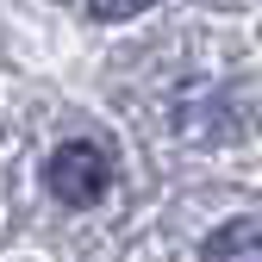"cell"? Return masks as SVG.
<instances>
[{
    "label": "cell",
    "mask_w": 262,
    "mask_h": 262,
    "mask_svg": "<svg viewBox=\"0 0 262 262\" xmlns=\"http://www.w3.org/2000/svg\"><path fill=\"white\" fill-rule=\"evenodd\" d=\"M200 262H262V225L256 219H225L206 231Z\"/></svg>",
    "instance_id": "2"
},
{
    "label": "cell",
    "mask_w": 262,
    "mask_h": 262,
    "mask_svg": "<svg viewBox=\"0 0 262 262\" xmlns=\"http://www.w3.org/2000/svg\"><path fill=\"white\" fill-rule=\"evenodd\" d=\"M44 187L56 193L62 206H94L100 193L113 187V156L100 144H62L44 162Z\"/></svg>",
    "instance_id": "1"
},
{
    "label": "cell",
    "mask_w": 262,
    "mask_h": 262,
    "mask_svg": "<svg viewBox=\"0 0 262 262\" xmlns=\"http://www.w3.org/2000/svg\"><path fill=\"white\" fill-rule=\"evenodd\" d=\"M144 7H156V0H88V13L106 19V25H113V19H138Z\"/></svg>",
    "instance_id": "3"
}]
</instances>
